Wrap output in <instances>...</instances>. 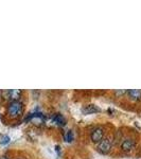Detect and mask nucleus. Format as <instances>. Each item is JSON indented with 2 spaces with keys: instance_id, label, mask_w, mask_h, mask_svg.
I'll use <instances>...</instances> for the list:
<instances>
[{
  "instance_id": "obj_12",
  "label": "nucleus",
  "mask_w": 141,
  "mask_h": 159,
  "mask_svg": "<svg viewBox=\"0 0 141 159\" xmlns=\"http://www.w3.org/2000/svg\"><path fill=\"white\" fill-rule=\"evenodd\" d=\"M115 93H116V96H121V94H124V93H126V91H124V90H121V91H116L115 92Z\"/></svg>"
},
{
  "instance_id": "obj_11",
  "label": "nucleus",
  "mask_w": 141,
  "mask_h": 159,
  "mask_svg": "<svg viewBox=\"0 0 141 159\" xmlns=\"http://www.w3.org/2000/svg\"><path fill=\"white\" fill-rule=\"evenodd\" d=\"M55 152L57 153V155H61V147L60 145H55Z\"/></svg>"
},
{
  "instance_id": "obj_2",
  "label": "nucleus",
  "mask_w": 141,
  "mask_h": 159,
  "mask_svg": "<svg viewBox=\"0 0 141 159\" xmlns=\"http://www.w3.org/2000/svg\"><path fill=\"white\" fill-rule=\"evenodd\" d=\"M99 153L103 154V155H107L111 151V141L108 138H104L103 140L100 143H98V147H97Z\"/></svg>"
},
{
  "instance_id": "obj_8",
  "label": "nucleus",
  "mask_w": 141,
  "mask_h": 159,
  "mask_svg": "<svg viewBox=\"0 0 141 159\" xmlns=\"http://www.w3.org/2000/svg\"><path fill=\"white\" fill-rule=\"evenodd\" d=\"M52 120H53V122H54L56 125H60V126H65V125H66V119L64 118L63 115H61V114L54 115Z\"/></svg>"
},
{
  "instance_id": "obj_10",
  "label": "nucleus",
  "mask_w": 141,
  "mask_h": 159,
  "mask_svg": "<svg viewBox=\"0 0 141 159\" xmlns=\"http://www.w3.org/2000/svg\"><path fill=\"white\" fill-rule=\"evenodd\" d=\"M10 140H11V138H10L7 135H3V136H1V138H0V144L6 145V144H7V143L10 142Z\"/></svg>"
},
{
  "instance_id": "obj_4",
  "label": "nucleus",
  "mask_w": 141,
  "mask_h": 159,
  "mask_svg": "<svg viewBox=\"0 0 141 159\" xmlns=\"http://www.w3.org/2000/svg\"><path fill=\"white\" fill-rule=\"evenodd\" d=\"M101 109L99 108L97 105L94 104H90V105H86L82 108V112L84 115H91V114H97V112H100Z\"/></svg>"
},
{
  "instance_id": "obj_5",
  "label": "nucleus",
  "mask_w": 141,
  "mask_h": 159,
  "mask_svg": "<svg viewBox=\"0 0 141 159\" xmlns=\"http://www.w3.org/2000/svg\"><path fill=\"white\" fill-rule=\"evenodd\" d=\"M7 98L12 100V102L18 101L22 94V91L20 89H12V90L7 91Z\"/></svg>"
},
{
  "instance_id": "obj_13",
  "label": "nucleus",
  "mask_w": 141,
  "mask_h": 159,
  "mask_svg": "<svg viewBox=\"0 0 141 159\" xmlns=\"http://www.w3.org/2000/svg\"><path fill=\"white\" fill-rule=\"evenodd\" d=\"M0 159H9V158L6 157V156H2V157H0Z\"/></svg>"
},
{
  "instance_id": "obj_1",
  "label": "nucleus",
  "mask_w": 141,
  "mask_h": 159,
  "mask_svg": "<svg viewBox=\"0 0 141 159\" xmlns=\"http://www.w3.org/2000/svg\"><path fill=\"white\" fill-rule=\"evenodd\" d=\"M7 116L12 118V119L18 118L24 112V104L19 101H13L7 105Z\"/></svg>"
},
{
  "instance_id": "obj_7",
  "label": "nucleus",
  "mask_w": 141,
  "mask_h": 159,
  "mask_svg": "<svg viewBox=\"0 0 141 159\" xmlns=\"http://www.w3.org/2000/svg\"><path fill=\"white\" fill-rule=\"evenodd\" d=\"M134 147H135V142L132 139H125L121 143V148L124 152H130V151H132L134 148Z\"/></svg>"
},
{
  "instance_id": "obj_14",
  "label": "nucleus",
  "mask_w": 141,
  "mask_h": 159,
  "mask_svg": "<svg viewBox=\"0 0 141 159\" xmlns=\"http://www.w3.org/2000/svg\"><path fill=\"white\" fill-rule=\"evenodd\" d=\"M17 159H25V158H17Z\"/></svg>"
},
{
  "instance_id": "obj_6",
  "label": "nucleus",
  "mask_w": 141,
  "mask_h": 159,
  "mask_svg": "<svg viewBox=\"0 0 141 159\" xmlns=\"http://www.w3.org/2000/svg\"><path fill=\"white\" fill-rule=\"evenodd\" d=\"M129 98L133 101H140L141 100V90L140 89H130L126 91Z\"/></svg>"
},
{
  "instance_id": "obj_3",
  "label": "nucleus",
  "mask_w": 141,
  "mask_h": 159,
  "mask_svg": "<svg viewBox=\"0 0 141 159\" xmlns=\"http://www.w3.org/2000/svg\"><path fill=\"white\" fill-rule=\"evenodd\" d=\"M91 141L93 143H100L102 140L104 139V129L102 126L96 127L91 132L90 135Z\"/></svg>"
},
{
  "instance_id": "obj_9",
  "label": "nucleus",
  "mask_w": 141,
  "mask_h": 159,
  "mask_svg": "<svg viewBox=\"0 0 141 159\" xmlns=\"http://www.w3.org/2000/svg\"><path fill=\"white\" fill-rule=\"evenodd\" d=\"M73 132L72 130H68L67 133H66L65 135V140L67 141V142H72L73 141Z\"/></svg>"
}]
</instances>
